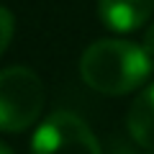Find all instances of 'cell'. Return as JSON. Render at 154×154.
Masks as SVG:
<instances>
[{
	"mask_svg": "<svg viewBox=\"0 0 154 154\" xmlns=\"http://www.w3.org/2000/svg\"><path fill=\"white\" fill-rule=\"evenodd\" d=\"M0 154H13V149H11V146H8V144H5V141H0Z\"/></svg>",
	"mask_w": 154,
	"mask_h": 154,
	"instance_id": "8",
	"label": "cell"
},
{
	"mask_svg": "<svg viewBox=\"0 0 154 154\" xmlns=\"http://www.w3.org/2000/svg\"><path fill=\"white\" fill-rule=\"evenodd\" d=\"M31 154H103L93 128L75 113H51L31 139Z\"/></svg>",
	"mask_w": 154,
	"mask_h": 154,
	"instance_id": "3",
	"label": "cell"
},
{
	"mask_svg": "<svg viewBox=\"0 0 154 154\" xmlns=\"http://www.w3.org/2000/svg\"><path fill=\"white\" fill-rule=\"evenodd\" d=\"M126 126L139 146L154 152V85L144 88L136 95V100L128 108Z\"/></svg>",
	"mask_w": 154,
	"mask_h": 154,
	"instance_id": "5",
	"label": "cell"
},
{
	"mask_svg": "<svg viewBox=\"0 0 154 154\" xmlns=\"http://www.w3.org/2000/svg\"><path fill=\"white\" fill-rule=\"evenodd\" d=\"M152 154H154V152H152Z\"/></svg>",
	"mask_w": 154,
	"mask_h": 154,
	"instance_id": "9",
	"label": "cell"
},
{
	"mask_svg": "<svg viewBox=\"0 0 154 154\" xmlns=\"http://www.w3.org/2000/svg\"><path fill=\"white\" fill-rule=\"evenodd\" d=\"M98 13L108 28L128 33L149 21L154 13V0H98Z\"/></svg>",
	"mask_w": 154,
	"mask_h": 154,
	"instance_id": "4",
	"label": "cell"
},
{
	"mask_svg": "<svg viewBox=\"0 0 154 154\" xmlns=\"http://www.w3.org/2000/svg\"><path fill=\"white\" fill-rule=\"evenodd\" d=\"M80 75L100 95H126L149 80L152 57L126 38H100L85 49Z\"/></svg>",
	"mask_w": 154,
	"mask_h": 154,
	"instance_id": "1",
	"label": "cell"
},
{
	"mask_svg": "<svg viewBox=\"0 0 154 154\" xmlns=\"http://www.w3.org/2000/svg\"><path fill=\"white\" fill-rule=\"evenodd\" d=\"M44 82L28 67H8L0 72V131L21 134L44 110Z\"/></svg>",
	"mask_w": 154,
	"mask_h": 154,
	"instance_id": "2",
	"label": "cell"
},
{
	"mask_svg": "<svg viewBox=\"0 0 154 154\" xmlns=\"http://www.w3.org/2000/svg\"><path fill=\"white\" fill-rule=\"evenodd\" d=\"M13 28H16V23H13V16L8 8L0 5V54L8 49V44H11L13 38Z\"/></svg>",
	"mask_w": 154,
	"mask_h": 154,
	"instance_id": "6",
	"label": "cell"
},
{
	"mask_svg": "<svg viewBox=\"0 0 154 154\" xmlns=\"http://www.w3.org/2000/svg\"><path fill=\"white\" fill-rule=\"evenodd\" d=\"M141 49L146 51L149 57H154V23L144 31V38H141Z\"/></svg>",
	"mask_w": 154,
	"mask_h": 154,
	"instance_id": "7",
	"label": "cell"
}]
</instances>
